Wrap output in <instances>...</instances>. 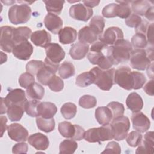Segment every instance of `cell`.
Here are the masks:
<instances>
[{
	"mask_svg": "<svg viewBox=\"0 0 154 154\" xmlns=\"http://www.w3.org/2000/svg\"><path fill=\"white\" fill-rule=\"evenodd\" d=\"M131 120L134 129L140 133L146 132L150 127L149 119L141 111L133 112L131 116Z\"/></svg>",
	"mask_w": 154,
	"mask_h": 154,
	"instance_id": "obj_15",
	"label": "cell"
},
{
	"mask_svg": "<svg viewBox=\"0 0 154 154\" xmlns=\"http://www.w3.org/2000/svg\"><path fill=\"white\" fill-rule=\"evenodd\" d=\"M77 38V32L70 26H66L58 32L59 42L63 45L73 43Z\"/></svg>",
	"mask_w": 154,
	"mask_h": 154,
	"instance_id": "obj_24",
	"label": "cell"
},
{
	"mask_svg": "<svg viewBox=\"0 0 154 154\" xmlns=\"http://www.w3.org/2000/svg\"><path fill=\"white\" fill-rule=\"evenodd\" d=\"M132 51L131 43L123 38L117 41L113 45L108 46L107 54L112 59L114 65H117L129 60Z\"/></svg>",
	"mask_w": 154,
	"mask_h": 154,
	"instance_id": "obj_1",
	"label": "cell"
},
{
	"mask_svg": "<svg viewBox=\"0 0 154 154\" xmlns=\"http://www.w3.org/2000/svg\"><path fill=\"white\" fill-rule=\"evenodd\" d=\"M114 82L126 90L132 89L133 82L131 69L128 66H121L116 70Z\"/></svg>",
	"mask_w": 154,
	"mask_h": 154,
	"instance_id": "obj_7",
	"label": "cell"
},
{
	"mask_svg": "<svg viewBox=\"0 0 154 154\" xmlns=\"http://www.w3.org/2000/svg\"><path fill=\"white\" fill-rule=\"evenodd\" d=\"M28 143L38 150H45L49 145V141L47 136L42 133H35L28 138Z\"/></svg>",
	"mask_w": 154,
	"mask_h": 154,
	"instance_id": "obj_19",
	"label": "cell"
},
{
	"mask_svg": "<svg viewBox=\"0 0 154 154\" xmlns=\"http://www.w3.org/2000/svg\"><path fill=\"white\" fill-rule=\"evenodd\" d=\"M143 139V136L138 131H132L129 134L127 135L126 137V140L128 145L131 147H135L138 146L141 142Z\"/></svg>",
	"mask_w": 154,
	"mask_h": 154,
	"instance_id": "obj_45",
	"label": "cell"
},
{
	"mask_svg": "<svg viewBox=\"0 0 154 154\" xmlns=\"http://www.w3.org/2000/svg\"><path fill=\"white\" fill-rule=\"evenodd\" d=\"M43 1L45 4L46 9L48 13H53L56 15L60 14L63 8V4L65 2L64 1L60 0H48Z\"/></svg>",
	"mask_w": 154,
	"mask_h": 154,
	"instance_id": "obj_35",
	"label": "cell"
},
{
	"mask_svg": "<svg viewBox=\"0 0 154 154\" xmlns=\"http://www.w3.org/2000/svg\"><path fill=\"white\" fill-rule=\"evenodd\" d=\"M108 45L100 40L96 41L93 43L90 47V51L91 52H100L105 49Z\"/></svg>",
	"mask_w": 154,
	"mask_h": 154,
	"instance_id": "obj_54",
	"label": "cell"
},
{
	"mask_svg": "<svg viewBox=\"0 0 154 154\" xmlns=\"http://www.w3.org/2000/svg\"><path fill=\"white\" fill-rule=\"evenodd\" d=\"M116 3H111L106 5L102 11V14L106 18H112L116 17Z\"/></svg>",
	"mask_w": 154,
	"mask_h": 154,
	"instance_id": "obj_51",
	"label": "cell"
},
{
	"mask_svg": "<svg viewBox=\"0 0 154 154\" xmlns=\"http://www.w3.org/2000/svg\"><path fill=\"white\" fill-rule=\"evenodd\" d=\"M131 9L134 11V14L138 16H144L147 10L153 5L149 1H131Z\"/></svg>",
	"mask_w": 154,
	"mask_h": 154,
	"instance_id": "obj_29",
	"label": "cell"
},
{
	"mask_svg": "<svg viewBox=\"0 0 154 154\" xmlns=\"http://www.w3.org/2000/svg\"><path fill=\"white\" fill-rule=\"evenodd\" d=\"M57 112L56 105L49 102H40L38 106V114L45 119L52 118Z\"/></svg>",
	"mask_w": 154,
	"mask_h": 154,
	"instance_id": "obj_26",
	"label": "cell"
},
{
	"mask_svg": "<svg viewBox=\"0 0 154 154\" xmlns=\"http://www.w3.org/2000/svg\"><path fill=\"white\" fill-rule=\"evenodd\" d=\"M5 105L8 108L12 105L25 106L27 99L25 91L20 88H15L10 90L5 97H2Z\"/></svg>",
	"mask_w": 154,
	"mask_h": 154,
	"instance_id": "obj_13",
	"label": "cell"
},
{
	"mask_svg": "<svg viewBox=\"0 0 154 154\" xmlns=\"http://www.w3.org/2000/svg\"><path fill=\"white\" fill-rule=\"evenodd\" d=\"M60 111L63 117L67 120H69L75 116L77 112V108L73 103L67 102L63 105Z\"/></svg>",
	"mask_w": 154,
	"mask_h": 154,
	"instance_id": "obj_39",
	"label": "cell"
},
{
	"mask_svg": "<svg viewBox=\"0 0 154 154\" xmlns=\"http://www.w3.org/2000/svg\"><path fill=\"white\" fill-rule=\"evenodd\" d=\"M116 15L122 19H126L131 14V8L129 1H117Z\"/></svg>",
	"mask_w": 154,
	"mask_h": 154,
	"instance_id": "obj_31",
	"label": "cell"
},
{
	"mask_svg": "<svg viewBox=\"0 0 154 154\" xmlns=\"http://www.w3.org/2000/svg\"><path fill=\"white\" fill-rule=\"evenodd\" d=\"M58 131L63 137L73 139L76 132V125L67 121L60 122L58 124Z\"/></svg>",
	"mask_w": 154,
	"mask_h": 154,
	"instance_id": "obj_32",
	"label": "cell"
},
{
	"mask_svg": "<svg viewBox=\"0 0 154 154\" xmlns=\"http://www.w3.org/2000/svg\"><path fill=\"white\" fill-rule=\"evenodd\" d=\"M94 78V83L100 89L104 91H109L114 82V68L108 70H102L99 67H95L90 70Z\"/></svg>",
	"mask_w": 154,
	"mask_h": 154,
	"instance_id": "obj_3",
	"label": "cell"
},
{
	"mask_svg": "<svg viewBox=\"0 0 154 154\" xmlns=\"http://www.w3.org/2000/svg\"><path fill=\"white\" fill-rule=\"evenodd\" d=\"M133 86L132 89L138 90L142 88L146 82V78L142 73L133 71L132 72Z\"/></svg>",
	"mask_w": 154,
	"mask_h": 154,
	"instance_id": "obj_46",
	"label": "cell"
},
{
	"mask_svg": "<svg viewBox=\"0 0 154 154\" xmlns=\"http://www.w3.org/2000/svg\"><path fill=\"white\" fill-rule=\"evenodd\" d=\"M13 27L3 26L1 27L0 47L1 49L7 52H11L14 46L13 40Z\"/></svg>",
	"mask_w": 154,
	"mask_h": 154,
	"instance_id": "obj_11",
	"label": "cell"
},
{
	"mask_svg": "<svg viewBox=\"0 0 154 154\" xmlns=\"http://www.w3.org/2000/svg\"><path fill=\"white\" fill-rule=\"evenodd\" d=\"M99 34L90 26H85L78 32V40L85 43H93L98 39Z\"/></svg>",
	"mask_w": 154,
	"mask_h": 154,
	"instance_id": "obj_22",
	"label": "cell"
},
{
	"mask_svg": "<svg viewBox=\"0 0 154 154\" xmlns=\"http://www.w3.org/2000/svg\"><path fill=\"white\" fill-rule=\"evenodd\" d=\"M25 106L19 105H12L7 108V114L11 122L19 121L25 111Z\"/></svg>",
	"mask_w": 154,
	"mask_h": 154,
	"instance_id": "obj_33",
	"label": "cell"
},
{
	"mask_svg": "<svg viewBox=\"0 0 154 154\" xmlns=\"http://www.w3.org/2000/svg\"><path fill=\"white\" fill-rule=\"evenodd\" d=\"M105 19L100 16H95L91 18L89 26L94 29L99 34V35L102 34L105 27Z\"/></svg>",
	"mask_w": 154,
	"mask_h": 154,
	"instance_id": "obj_41",
	"label": "cell"
},
{
	"mask_svg": "<svg viewBox=\"0 0 154 154\" xmlns=\"http://www.w3.org/2000/svg\"><path fill=\"white\" fill-rule=\"evenodd\" d=\"M93 11L81 3L73 5L69 9V14L71 17L75 20L87 22L93 16Z\"/></svg>",
	"mask_w": 154,
	"mask_h": 154,
	"instance_id": "obj_10",
	"label": "cell"
},
{
	"mask_svg": "<svg viewBox=\"0 0 154 154\" xmlns=\"http://www.w3.org/2000/svg\"><path fill=\"white\" fill-rule=\"evenodd\" d=\"M40 102L38 100L35 99L27 100L25 106V111L31 117H38V106Z\"/></svg>",
	"mask_w": 154,
	"mask_h": 154,
	"instance_id": "obj_43",
	"label": "cell"
},
{
	"mask_svg": "<svg viewBox=\"0 0 154 154\" xmlns=\"http://www.w3.org/2000/svg\"><path fill=\"white\" fill-rule=\"evenodd\" d=\"M8 137L13 141L24 142L28 140V132L19 123H12L7 127Z\"/></svg>",
	"mask_w": 154,
	"mask_h": 154,
	"instance_id": "obj_16",
	"label": "cell"
},
{
	"mask_svg": "<svg viewBox=\"0 0 154 154\" xmlns=\"http://www.w3.org/2000/svg\"><path fill=\"white\" fill-rule=\"evenodd\" d=\"M28 144L24 142L16 144L12 149L13 153H26L28 152Z\"/></svg>",
	"mask_w": 154,
	"mask_h": 154,
	"instance_id": "obj_53",
	"label": "cell"
},
{
	"mask_svg": "<svg viewBox=\"0 0 154 154\" xmlns=\"http://www.w3.org/2000/svg\"><path fill=\"white\" fill-rule=\"evenodd\" d=\"M48 85L52 91L59 92L64 88V82L60 77L55 75L50 79Z\"/></svg>",
	"mask_w": 154,
	"mask_h": 154,
	"instance_id": "obj_48",
	"label": "cell"
},
{
	"mask_svg": "<svg viewBox=\"0 0 154 154\" xmlns=\"http://www.w3.org/2000/svg\"><path fill=\"white\" fill-rule=\"evenodd\" d=\"M44 66V62L41 60H31L26 65V71L32 75H37L38 71Z\"/></svg>",
	"mask_w": 154,
	"mask_h": 154,
	"instance_id": "obj_47",
	"label": "cell"
},
{
	"mask_svg": "<svg viewBox=\"0 0 154 154\" xmlns=\"http://www.w3.org/2000/svg\"><path fill=\"white\" fill-rule=\"evenodd\" d=\"M78 144L75 140L67 139L63 141L59 146L60 154H72L77 149Z\"/></svg>",
	"mask_w": 154,
	"mask_h": 154,
	"instance_id": "obj_36",
	"label": "cell"
},
{
	"mask_svg": "<svg viewBox=\"0 0 154 154\" xmlns=\"http://www.w3.org/2000/svg\"><path fill=\"white\" fill-rule=\"evenodd\" d=\"M95 118L100 125H106L112 120V114L108 106H100L95 110Z\"/></svg>",
	"mask_w": 154,
	"mask_h": 154,
	"instance_id": "obj_27",
	"label": "cell"
},
{
	"mask_svg": "<svg viewBox=\"0 0 154 154\" xmlns=\"http://www.w3.org/2000/svg\"><path fill=\"white\" fill-rule=\"evenodd\" d=\"M7 107L5 105L2 98L1 97V114H2L4 113L7 112Z\"/></svg>",
	"mask_w": 154,
	"mask_h": 154,
	"instance_id": "obj_62",
	"label": "cell"
},
{
	"mask_svg": "<svg viewBox=\"0 0 154 154\" xmlns=\"http://www.w3.org/2000/svg\"><path fill=\"white\" fill-rule=\"evenodd\" d=\"M123 32L122 30L116 26L108 28L102 34H100L98 38L106 45H113L117 41L123 38Z\"/></svg>",
	"mask_w": 154,
	"mask_h": 154,
	"instance_id": "obj_12",
	"label": "cell"
},
{
	"mask_svg": "<svg viewBox=\"0 0 154 154\" xmlns=\"http://www.w3.org/2000/svg\"><path fill=\"white\" fill-rule=\"evenodd\" d=\"M130 64L133 69L144 70L153 61V46L144 49L132 50L130 57Z\"/></svg>",
	"mask_w": 154,
	"mask_h": 154,
	"instance_id": "obj_2",
	"label": "cell"
},
{
	"mask_svg": "<svg viewBox=\"0 0 154 154\" xmlns=\"http://www.w3.org/2000/svg\"><path fill=\"white\" fill-rule=\"evenodd\" d=\"M88 50V44L78 41L72 45L69 51V54L73 60H81L86 56Z\"/></svg>",
	"mask_w": 154,
	"mask_h": 154,
	"instance_id": "obj_21",
	"label": "cell"
},
{
	"mask_svg": "<svg viewBox=\"0 0 154 154\" xmlns=\"http://www.w3.org/2000/svg\"><path fill=\"white\" fill-rule=\"evenodd\" d=\"M36 123L37 128L46 133L50 132L55 129V123L54 118L45 119L41 116H38L36 118Z\"/></svg>",
	"mask_w": 154,
	"mask_h": 154,
	"instance_id": "obj_34",
	"label": "cell"
},
{
	"mask_svg": "<svg viewBox=\"0 0 154 154\" xmlns=\"http://www.w3.org/2000/svg\"><path fill=\"white\" fill-rule=\"evenodd\" d=\"M7 119L5 116H1V137H2L3 136L4 131L6 130L7 128Z\"/></svg>",
	"mask_w": 154,
	"mask_h": 154,
	"instance_id": "obj_59",
	"label": "cell"
},
{
	"mask_svg": "<svg viewBox=\"0 0 154 154\" xmlns=\"http://www.w3.org/2000/svg\"><path fill=\"white\" fill-rule=\"evenodd\" d=\"M58 73L63 79H67L75 74L73 64L69 61H64L59 66Z\"/></svg>",
	"mask_w": 154,
	"mask_h": 154,
	"instance_id": "obj_37",
	"label": "cell"
},
{
	"mask_svg": "<svg viewBox=\"0 0 154 154\" xmlns=\"http://www.w3.org/2000/svg\"><path fill=\"white\" fill-rule=\"evenodd\" d=\"M46 58L52 62L59 64L65 57V52L58 43H50L45 48Z\"/></svg>",
	"mask_w": 154,
	"mask_h": 154,
	"instance_id": "obj_14",
	"label": "cell"
},
{
	"mask_svg": "<svg viewBox=\"0 0 154 154\" xmlns=\"http://www.w3.org/2000/svg\"><path fill=\"white\" fill-rule=\"evenodd\" d=\"M26 93L29 99L39 100L44 96L45 89L40 84L34 82L26 88Z\"/></svg>",
	"mask_w": 154,
	"mask_h": 154,
	"instance_id": "obj_30",
	"label": "cell"
},
{
	"mask_svg": "<svg viewBox=\"0 0 154 154\" xmlns=\"http://www.w3.org/2000/svg\"><path fill=\"white\" fill-rule=\"evenodd\" d=\"M102 153H121V147L119 144L116 141H111L108 143Z\"/></svg>",
	"mask_w": 154,
	"mask_h": 154,
	"instance_id": "obj_52",
	"label": "cell"
},
{
	"mask_svg": "<svg viewBox=\"0 0 154 154\" xmlns=\"http://www.w3.org/2000/svg\"><path fill=\"white\" fill-rule=\"evenodd\" d=\"M84 139L86 141L89 143H99L113 139V134L111 124L88 129L85 132Z\"/></svg>",
	"mask_w": 154,
	"mask_h": 154,
	"instance_id": "obj_4",
	"label": "cell"
},
{
	"mask_svg": "<svg viewBox=\"0 0 154 154\" xmlns=\"http://www.w3.org/2000/svg\"><path fill=\"white\" fill-rule=\"evenodd\" d=\"M31 42L37 46L45 48L51 41V35L46 30L34 31L31 35Z\"/></svg>",
	"mask_w": 154,
	"mask_h": 154,
	"instance_id": "obj_23",
	"label": "cell"
},
{
	"mask_svg": "<svg viewBox=\"0 0 154 154\" xmlns=\"http://www.w3.org/2000/svg\"><path fill=\"white\" fill-rule=\"evenodd\" d=\"M108 46L100 52L90 51L87 55L89 61L94 65H97L102 70H108L114 65L113 61L107 55V48Z\"/></svg>",
	"mask_w": 154,
	"mask_h": 154,
	"instance_id": "obj_8",
	"label": "cell"
},
{
	"mask_svg": "<svg viewBox=\"0 0 154 154\" xmlns=\"http://www.w3.org/2000/svg\"><path fill=\"white\" fill-rule=\"evenodd\" d=\"M111 110L112 114V120L123 116L125 112V107L123 105L118 102H111L109 103L107 106Z\"/></svg>",
	"mask_w": 154,
	"mask_h": 154,
	"instance_id": "obj_44",
	"label": "cell"
},
{
	"mask_svg": "<svg viewBox=\"0 0 154 154\" xmlns=\"http://www.w3.org/2000/svg\"><path fill=\"white\" fill-rule=\"evenodd\" d=\"M131 44L135 49H144L146 48L148 43L146 35L143 33L136 32L131 38Z\"/></svg>",
	"mask_w": 154,
	"mask_h": 154,
	"instance_id": "obj_40",
	"label": "cell"
},
{
	"mask_svg": "<svg viewBox=\"0 0 154 154\" xmlns=\"http://www.w3.org/2000/svg\"><path fill=\"white\" fill-rule=\"evenodd\" d=\"M2 2H3V3H4L5 4H6L7 5H11L12 4H13V3H14L15 2V1H1Z\"/></svg>",
	"mask_w": 154,
	"mask_h": 154,
	"instance_id": "obj_63",
	"label": "cell"
},
{
	"mask_svg": "<svg viewBox=\"0 0 154 154\" xmlns=\"http://www.w3.org/2000/svg\"><path fill=\"white\" fill-rule=\"evenodd\" d=\"M45 27L52 34H57L61 29L63 20L58 15L53 13H48L44 19Z\"/></svg>",
	"mask_w": 154,
	"mask_h": 154,
	"instance_id": "obj_18",
	"label": "cell"
},
{
	"mask_svg": "<svg viewBox=\"0 0 154 154\" xmlns=\"http://www.w3.org/2000/svg\"><path fill=\"white\" fill-rule=\"evenodd\" d=\"M153 132L149 131L146 133L144 136L143 140L138 145L136 153H153V144H154Z\"/></svg>",
	"mask_w": 154,
	"mask_h": 154,
	"instance_id": "obj_20",
	"label": "cell"
},
{
	"mask_svg": "<svg viewBox=\"0 0 154 154\" xmlns=\"http://www.w3.org/2000/svg\"><path fill=\"white\" fill-rule=\"evenodd\" d=\"M111 126L112 130L113 138L121 141L126 138L130 129V121L128 117L122 116L112 120Z\"/></svg>",
	"mask_w": 154,
	"mask_h": 154,
	"instance_id": "obj_6",
	"label": "cell"
},
{
	"mask_svg": "<svg viewBox=\"0 0 154 154\" xmlns=\"http://www.w3.org/2000/svg\"><path fill=\"white\" fill-rule=\"evenodd\" d=\"M12 52L17 59L28 60L33 52V46L28 41L22 42L14 45Z\"/></svg>",
	"mask_w": 154,
	"mask_h": 154,
	"instance_id": "obj_17",
	"label": "cell"
},
{
	"mask_svg": "<svg viewBox=\"0 0 154 154\" xmlns=\"http://www.w3.org/2000/svg\"><path fill=\"white\" fill-rule=\"evenodd\" d=\"M59 68V64H55L45 58L44 60V66L38 71L37 74V81L44 85H48L50 79L55 75L58 69Z\"/></svg>",
	"mask_w": 154,
	"mask_h": 154,
	"instance_id": "obj_9",
	"label": "cell"
},
{
	"mask_svg": "<svg viewBox=\"0 0 154 154\" xmlns=\"http://www.w3.org/2000/svg\"><path fill=\"white\" fill-rule=\"evenodd\" d=\"M85 132V131L84 129V128H82V127H81L78 125H76V132L72 140H76V141L81 140L84 138Z\"/></svg>",
	"mask_w": 154,
	"mask_h": 154,
	"instance_id": "obj_56",
	"label": "cell"
},
{
	"mask_svg": "<svg viewBox=\"0 0 154 154\" xmlns=\"http://www.w3.org/2000/svg\"><path fill=\"white\" fill-rule=\"evenodd\" d=\"M147 73L149 78L153 79V63H151V64L147 67Z\"/></svg>",
	"mask_w": 154,
	"mask_h": 154,
	"instance_id": "obj_61",
	"label": "cell"
},
{
	"mask_svg": "<svg viewBox=\"0 0 154 154\" xmlns=\"http://www.w3.org/2000/svg\"><path fill=\"white\" fill-rule=\"evenodd\" d=\"M126 104L132 112L140 111L143 107V101L141 97L137 93H130L126 98Z\"/></svg>",
	"mask_w": 154,
	"mask_h": 154,
	"instance_id": "obj_25",
	"label": "cell"
},
{
	"mask_svg": "<svg viewBox=\"0 0 154 154\" xmlns=\"http://www.w3.org/2000/svg\"><path fill=\"white\" fill-rule=\"evenodd\" d=\"M79 105L85 109L94 108L97 104V99L94 96L85 94L81 96L78 102Z\"/></svg>",
	"mask_w": 154,
	"mask_h": 154,
	"instance_id": "obj_42",
	"label": "cell"
},
{
	"mask_svg": "<svg viewBox=\"0 0 154 154\" xmlns=\"http://www.w3.org/2000/svg\"><path fill=\"white\" fill-rule=\"evenodd\" d=\"M35 82L34 76L28 72L22 73L19 78V84L20 87L27 88L29 85Z\"/></svg>",
	"mask_w": 154,
	"mask_h": 154,
	"instance_id": "obj_49",
	"label": "cell"
},
{
	"mask_svg": "<svg viewBox=\"0 0 154 154\" xmlns=\"http://www.w3.org/2000/svg\"><path fill=\"white\" fill-rule=\"evenodd\" d=\"M31 34V29L27 26H19L17 28H14L13 35L14 45L22 42L28 41Z\"/></svg>",
	"mask_w": 154,
	"mask_h": 154,
	"instance_id": "obj_28",
	"label": "cell"
},
{
	"mask_svg": "<svg viewBox=\"0 0 154 154\" xmlns=\"http://www.w3.org/2000/svg\"><path fill=\"white\" fill-rule=\"evenodd\" d=\"M153 79L150 80L143 87L144 91L150 96H153Z\"/></svg>",
	"mask_w": 154,
	"mask_h": 154,
	"instance_id": "obj_57",
	"label": "cell"
},
{
	"mask_svg": "<svg viewBox=\"0 0 154 154\" xmlns=\"http://www.w3.org/2000/svg\"><path fill=\"white\" fill-rule=\"evenodd\" d=\"M28 4H22L12 5L8 10L9 21L14 25L26 23L31 18V8Z\"/></svg>",
	"mask_w": 154,
	"mask_h": 154,
	"instance_id": "obj_5",
	"label": "cell"
},
{
	"mask_svg": "<svg viewBox=\"0 0 154 154\" xmlns=\"http://www.w3.org/2000/svg\"><path fill=\"white\" fill-rule=\"evenodd\" d=\"M84 5L90 8L94 7L99 5L100 1H82Z\"/></svg>",
	"mask_w": 154,
	"mask_h": 154,
	"instance_id": "obj_58",
	"label": "cell"
},
{
	"mask_svg": "<svg viewBox=\"0 0 154 154\" xmlns=\"http://www.w3.org/2000/svg\"><path fill=\"white\" fill-rule=\"evenodd\" d=\"M153 23H152L149 25L147 30L146 31V36L147 38V43L151 46H153Z\"/></svg>",
	"mask_w": 154,
	"mask_h": 154,
	"instance_id": "obj_55",
	"label": "cell"
},
{
	"mask_svg": "<svg viewBox=\"0 0 154 154\" xmlns=\"http://www.w3.org/2000/svg\"><path fill=\"white\" fill-rule=\"evenodd\" d=\"M142 19L141 17L134 13L131 14L128 18L125 20L126 25L131 28H137L141 23Z\"/></svg>",
	"mask_w": 154,
	"mask_h": 154,
	"instance_id": "obj_50",
	"label": "cell"
},
{
	"mask_svg": "<svg viewBox=\"0 0 154 154\" xmlns=\"http://www.w3.org/2000/svg\"><path fill=\"white\" fill-rule=\"evenodd\" d=\"M94 78L90 72H84L77 76L76 78V84L81 87H87L94 83Z\"/></svg>",
	"mask_w": 154,
	"mask_h": 154,
	"instance_id": "obj_38",
	"label": "cell"
},
{
	"mask_svg": "<svg viewBox=\"0 0 154 154\" xmlns=\"http://www.w3.org/2000/svg\"><path fill=\"white\" fill-rule=\"evenodd\" d=\"M153 5H152L148 10L147 11L146 13V14H144L145 17L150 22H153L154 20V17H153Z\"/></svg>",
	"mask_w": 154,
	"mask_h": 154,
	"instance_id": "obj_60",
	"label": "cell"
}]
</instances>
